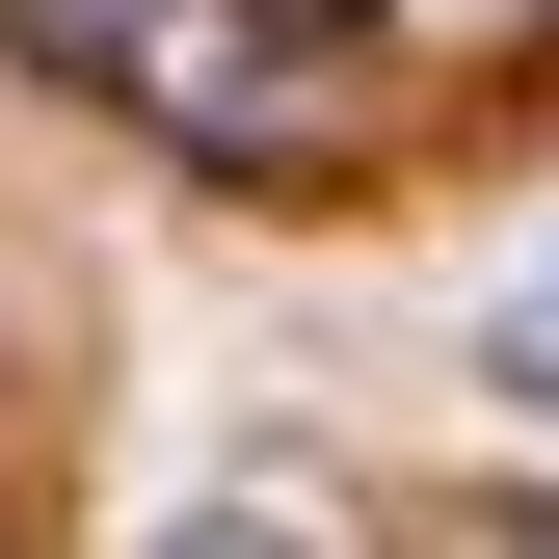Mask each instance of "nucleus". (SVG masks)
<instances>
[{"mask_svg": "<svg viewBox=\"0 0 559 559\" xmlns=\"http://www.w3.org/2000/svg\"><path fill=\"white\" fill-rule=\"evenodd\" d=\"M479 559H559V507H507V533H479Z\"/></svg>", "mask_w": 559, "mask_h": 559, "instance_id": "nucleus-3", "label": "nucleus"}, {"mask_svg": "<svg viewBox=\"0 0 559 559\" xmlns=\"http://www.w3.org/2000/svg\"><path fill=\"white\" fill-rule=\"evenodd\" d=\"M0 53H27V81H81V107H133L160 160H214V187L346 160L373 81H400L373 0H0Z\"/></svg>", "mask_w": 559, "mask_h": 559, "instance_id": "nucleus-1", "label": "nucleus"}, {"mask_svg": "<svg viewBox=\"0 0 559 559\" xmlns=\"http://www.w3.org/2000/svg\"><path fill=\"white\" fill-rule=\"evenodd\" d=\"M533 320H559V294H533Z\"/></svg>", "mask_w": 559, "mask_h": 559, "instance_id": "nucleus-4", "label": "nucleus"}, {"mask_svg": "<svg viewBox=\"0 0 559 559\" xmlns=\"http://www.w3.org/2000/svg\"><path fill=\"white\" fill-rule=\"evenodd\" d=\"M160 559H320V507H187Z\"/></svg>", "mask_w": 559, "mask_h": 559, "instance_id": "nucleus-2", "label": "nucleus"}]
</instances>
